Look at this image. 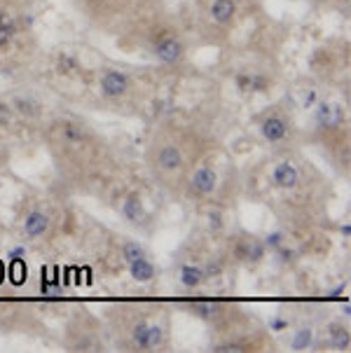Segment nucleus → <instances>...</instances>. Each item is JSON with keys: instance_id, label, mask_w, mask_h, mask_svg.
I'll use <instances>...</instances> for the list:
<instances>
[{"instance_id": "1", "label": "nucleus", "mask_w": 351, "mask_h": 353, "mask_svg": "<svg viewBox=\"0 0 351 353\" xmlns=\"http://www.w3.org/2000/svg\"><path fill=\"white\" fill-rule=\"evenodd\" d=\"M129 342H132L134 351H154L164 344V330L157 323L136 321L132 332H129Z\"/></svg>"}, {"instance_id": "2", "label": "nucleus", "mask_w": 351, "mask_h": 353, "mask_svg": "<svg viewBox=\"0 0 351 353\" xmlns=\"http://www.w3.org/2000/svg\"><path fill=\"white\" fill-rule=\"evenodd\" d=\"M260 134H263V139L267 143H272V145H281V143L288 141L290 136V124L288 119L283 115H279V112H270V115H265L260 119Z\"/></svg>"}, {"instance_id": "3", "label": "nucleus", "mask_w": 351, "mask_h": 353, "mask_svg": "<svg viewBox=\"0 0 351 353\" xmlns=\"http://www.w3.org/2000/svg\"><path fill=\"white\" fill-rule=\"evenodd\" d=\"M129 87H132V80H129L122 70H106V73L101 75V82H99L101 94H103L106 99H112V101L122 99L124 94L129 92Z\"/></svg>"}, {"instance_id": "4", "label": "nucleus", "mask_w": 351, "mask_h": 353, "mask_svg": "<svg viewBox=\"0 0 351 353\" xmlns=\"http://www.w3.org/2000/svg\"><path fill=\"white\" fill-rule=\"evenodd\" d=\"M152 52L162 63H176V61H181V57H183V43L176 38V35L164 33V35H157V38H154Z\"/></svg>"}, {"instance_id": "5", "label": "nucleus", "mask_w": 351, "mask_h": 353, "mask_svg": "<svg viewBox=\"0 0 351 353\" xmlns=\"http://www.w3.org/2000/svg\"><path fill=\"white\" fill-rule=\"evenodd\" d=\"M216 185H218V176L211 166H201L192 173L190 178V194L194 196H209L216 192Z\"/></svg>"}, {"instance_id": "6", "label": "nucleus", "mask_w": 351, "mask_h": 353, "mask_svg": "<svg viewBox=\"0 0 351 353\" xmlns=\"http://www.w3.org/2000/svg\"><path fill=\"white\" fill-rule=\"evenodd\" d=\"M181 166H183V154L174 143H164V145L157 148V152H154V169L164 173H174Z\"/></svg>"}, {"instance_id": "7", "label": "nucleus", "mask_w": 351, "mask_h": 353, "mask_svg": "<svg viewBox=\"0 0 351 353\" xmlns=\"http://www.w3.org/2000/svg\"><path fill=\"white\" fill-rule=\"evenodd\" d=\"M263 255H265V243L255 236H243L234 246V257L241 262H260Z\"/></svg>"}, {"instance_id": "8", "label": "nucleus", "mask_w": 351, "mask_h": 353, "mask_svg": "<svg viewBox=\"0 0 351 353\" xmlns=\"http://www.w3.org/2000/svg\"><path fill=\"white\" fill-rule=\"evenodd\" d=\"M272 183L281 190H293L297 188V183H300V171H297L295 164H290V161H281V164H277L274 171H272Z\"/></svg>"}, {"instance_id": "9", "label": "nucleus", "mask_w": 351, "mask_h": 353, "mask_svg": "<svg viewBox=\"0 0 351 353\" xmlns=\"http://www.w3.org/2000/svg\"><path fill=\"white\" fill-rule=\"evenodd\" d=\"M122 215L134 225H146L148 220V211H146V203H143L139 192L127 194V199L122 201Z\"/></svg>"}, {"instance_id": "10", "label": "nucleus", "mask_w": 351, "mask_h": 353, "mask_svg": "<svg viewBox=\"0 0 351 353\" xmlns=\"http://www.w3.org/2000/svg\"><path fill=\"white\" fill-rule=\"evenodd\" d=\"M342 119H344V112H342V108L337 103H319V108H317L319 127H323L328 131L337 129L342 124Z\"/></svg>"}, {"instance_id": "11", "label": "nucleus", "mask_w": 351, "mask_h": 353, "mask_svg": "<svg viewBox=\"0 0 351 353\" xmlns=\"http://www.w3.org/2000/svg\"><path fill=\"white\" fill-rule=\"evenodd\" d=\"M50 230V218L43 211H31L23 218V234L28 239H40Z\"/></svg>"}, {"instance_id": "12", "label": "nucleus", "mask_w": 351, "mask_h": 353, "mask_svg": "<svg viewBox=\"0 0 351 353\" xmlns=\"http://www.w3.org/2000/svg\"><path fill=\"white\" fill-rule=\"evenodd\" d=\"M328 346L335 351H347L349 344H351V334H349V327L342 325V323H330L328 325Z\"/></svg>"}, {"instance_id": "13", "label": "nucleus", "mask_w": 351, "mask_h": 353, "mask_svg": "<svg viewBox=\"0 0 351 353\" xmlns=\"http://www.w3.org/2000/svg\"><path fill=\"white\" fill-rule=\"evenodd\" d=\"M129 274H132L134 281H139V283H150L154 279V265L146 257H139V260L129 262Z\"/></svg>"}, {"instance_id": "14", "label": "nucleus", "mask_w": 351, "mask_h": 353, "mask_svg": "<svg viewBox=\"0 0 351 353\" xmlns=\"http://www.w3.org/2000/svg\"><path fill=\"white\" fill-rule=\"evenodd\" d=\"M234 12H237L234 0H213L211 5V17L218 23H230L234 19Z\"/></svg>"}, {"instance_id": "15", "label": "nucleus", "mask_w": 351, "mask_h": 353, "mask_svg": "<svg viewBox=\"0 0 351 353\" xmlns=\"http://www.w3.org/2000/svg\"><path fill=\"white\" fill-rule=\"evenodd\" d=\"M178 279H181L183 288H188V290H194L204 283V274H201V267L197 265H183Z\"/></svg>"}, {"instance_id": "16", "label": "nucleus", "mask_w": 351, "mask_h": 353, "mask_svg": "<svg viewBox=\"0 0 351 353\" xmlns=\"http://www.w3.org/2000/svg\"><path fill=\"white\" fill-rule=\"evenodd\" d=\"M237 87L241 92H267L270 89V80L263 75H239L237 77Z\"/></svg>"}, {"instance_id": "17", "label": "nucleus", "mask_w": 351, "mask_h": 353, "mask_svg": "<svg viewBox=\"0 0 351 353\" xmlns=\"http://www.w3.org/2000/svg\"><path fill=\"white\" fill-rule=\"evenodd\" d=\"M17 33V21L5 10H0V47H8Z\"/></svg>"}, {"instance_id": "18", "label": "nucleus", "mask_w": 351, "mask_h": 353, "mask_svg": "<svg viewBox=\"0 0 351 353\" xmlns=\"http://www.w3.org/2000/svg\"><path fill=\"white\" fill-rule=\"evenodd\" d=\"M63 139H66L68 143H82L87 139V131L82 124L77 122H63V129H61Z\"/></svg>"}, {"instance_id": "19", "label": "nucleus", "mask_w": 351, "mask_h": 353, "mask_svg": "<svg viewBox=\"0 0 351 353\" xmlns=\"http://www.w3.org/2000/svg\"><path fill=\"white\" fill-rule=\"evenodd\" d=\"M312 339H314L312 327H300V330L295 332L293 342H290V349H293V351H305V349L312 346Z\"/></svg>"}, {"instance_id": "20", "label": "nucleus", "mask_w": 351, "mask_h": 353, "mask_svg": "<svg viewBox=\"0 0 351 353\" xmlns=\"http://www.w3.org/2000/svg\"><path fill=\"white\" fill-rule=\"evenodd\" d=\"M211 351H216V353H243V351H255V344L253 342H246V339H241V342L218 344V346H213Z\"/></svg>"}, {"instance_id": "21", "label": "nucleus", "mask_w": 351, "mask_h": 353, "mask_svg": "<svg viewBox=\"0 0 351 353\" xmlns=\"http://www.w3.org/2000/svg\"><path fill=\"white\" fill-rule=\"evenodd\" d=\"M122 257H124V262H134V260H139V257H146V248L141 246V243H136V241H127L122 246Z\"/></svg>"}, {"instance_id": "22", "label": "nucleus", "mask_w": 351, "mask_h": 353, "mask_svg": "<svg viewBox=\"0 0 351 353\" xmlns=\"http://www.w3.org/2000/svg\"><path fill=\"white\" fill-rule=\"evenodd\" d=\"M80 68V65H77V61L73 57H68V54H61V57H59V61H57V70L61 75H68V73H75V70Z\"/></svg>"}, {"instance_id": "23", "label": "nucleus", "mask_w": 351, "mask_h": 353, "mask_svg": "<svg viewBox=\"0 0 351 353\" xmlns=\"http://www.w3.org/2000/svg\"><path fill=\"white\" fill-rule=\"evenodd\" d=\"M201 274H204V281H209V279H218L220 274H223V262H218V260L209 262V265L201 267Z\"/></svg>"}, {"instance_id": "24", "label": "nucleus", "mask_w": 351, "mask_h": 353, "mask_svg": "<svg viewBox=\"0 0 351 353\" xmlns=\"http://www.w3.org/2000/svg\"><path fill=\"white\" fill-rule=\"evenodd\" d=\"M17 110L21 112V115H38V103H33V101H28V99H17Z\"/></svg>"}, {"instance_id": "25", "label": "nucleus", "mask_w": 351, "mask_h": 353, "mask_svg": "<svg viewBox=\"0 0 351 353\" xmlns=\"http://www.w3.org/2000/svg\"><path fill=\"white\" fill-rule=\"evenodd\" d=\"M263 243H265V248H279V246L283 243V236L277 232V234H270V236H267Z\"/></svg>"}, {"instance_id": "26", "label": "nucleus", "mask_w": 351, "mask_h": 353, "mask_svg": "<svg viewBox=\"0 0 351 353\" xmlns=\"http://www.w3.org/2000/svg\"><path fill=\"white\" fill-rule=\"evenodd\" d=\"M10 117H12V112H10V108H8V105H3V103H0V124H5V122H10Z\"/></svg>"}, {"instance_id": "27", "label": "nucleus", "mask_w": 351, "mask_h": 353, "mask_svg": "<svg viewBox=\"0 0 351 353\" xmlns=\"http://www.w3.org/2000/svg\"><path fill=\"white\" fill-rule=\"evenodd\" d=\"M272 327H274V330H281V327H285V321H274L272 323Z\"/></svg>"}]
</instances>
